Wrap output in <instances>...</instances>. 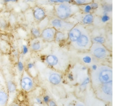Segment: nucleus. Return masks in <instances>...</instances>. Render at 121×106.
I'll return each mask as SVG.
<instances>
[{"instance_id": "nucleus-1", "label": "nucleus", "mask_w": 121, "mask_h": 106, "mask_svg": "<svg viewBox=\"0 0 121 106\" xmlns=\"http://www.w3.org/2000/svg\"><path fill=\"white\" fill-rule=\"evenodd\" d=\"M90 82L93 89L102 84L112 82V68L107 65L98 66L95 70L91 71Z\"/></svg>"}, {"instance_id": "nucleus-2", "label": "nucleus", "mask_w": 121, "mask_h": 106, "mask_svg": "<svg viewBox=\"0 0 121 106\" xmlns=\"http://www.w3.org/2000/svg\"><path fill=\"white\" fill-rule=\"evenodd\" d=\"M112 82L100 85L94 90L95 96L106 103H112Z\"/></svg>"}, {"instance_id": "nucleus-3", "label": "nucleus", "mask_w": 121, "mask_h": 106, "mask_svg": "<svg viewBox=\"0 0 121 106\" xmlns=\"http://www.w3.org/2000/svg\"><path fill=\"white\" fill-rule=\"evenodd\" d=\"M92 39L88 31L85 29L82 35L76 41L72 44L76 50L79 51H88L92 44Z\"/></svg>"}, {"instance_id": "nucleus-4", "label": "nucleus", "mask_w": 121, "mask_h": 106, "mask_svg": "<svg viewBox=\"0 0 121 106\" xmlns=\"http://www.w3.org/2000/svg\"><path fill=\"white\" fill-rule=\"evenodd\" d=\"M20 84L23 91L29 93L35 88V81L32 77L26 70H24L22 73Z\"/></svg>"}, {"instance_id": "nucleus-5", "label": "nucleus", "mask_w": 121, "mask_h": 106, "mask_svg": "<svg viewBox=\"0 0 121 106\" xmlns=\"http://www.w3.org/2000/svg\"><path fill=\"white\" fill-rule=\"evenodd\" d=\"M89 51L91 55L98 60L106 59L110 55L108 50L101 43H92Z\"/></svg>"}, {"instance_id": "nucleus-6", "label": "nucleus", "mask_w": 121, "mask_h": 106, "mask_svg": "<svg viewBox=\"0 0 121 106\" xmlns=\"http://www.w3.org/2000/svg\"><path fill=\"white\" fill-rule=\"evenodd\" d=\"M45 62L48 66L58 70H61L65 67L66 63L64 62V58L61 56L59 57L56 54H51L47 55L45 58Z\"/></svg>"}, {"instance_id": "nucleus-7", "label": "nucleus", "mask_w": 121, "mask_h": 106, "mask_svg": "<svg viewBox=\"0 0 121 106\" xmlns=\"http://www.w3.org/2000/svg\"><path fill=\"white\" fill-rule=\"evenodd\" d=\"M55 11L58 18L63 20L70 17L75 12L73 7L64 3L56 6Z\"/></svg>"}, {"instance_id": "nucleus-8", "label": "nucleus", "mask_w": 121, "mask_h": 106, "mask_svg": "<svg viewBox=\"0 0 121 106\" xmlns=\"http://www.w3.org/2000/svg\"><path fill=\"white\" fill-rule=\"evenodd\" d=\"M51 25L57 31L62 32L69 31L74 26L72 23L66 22L64 20L59 18L52 19L51 21Z\"/></svg>"}, {"instance_id": "nucleus-9", "label": "nucleus", "mask_w": 121, "mask_h": 106, "mask_svg": "<svg viewBox=\"0 0 121 106\" xmlns=\"http://www.w3.org/2000/svg\"><path fill=\"white\" fill-rule=\"evenodd\" d=\"M85 29L81 25L74 26L68 32V38L71 43H74L82 35L83 30Z\"/></svg>"}, {"instance_id": "nucleus-10", "label": "nucleus", "mask_w": 121, "mask_h": 106, "mask_svg": "<svg viewBox=\"0 0 121 106\" xmlns=\"http://www.w3.org/2000/svg\"><path fill=\"white\" fill-rule=\"evenodd\" d=\"M47 80L53 85H58L62 82V76L60 73L55 71H48L45 74Z\"/></svg>"}, {"instance_id": "nucleus-11", "label": "nucleus", "mask_w": 121, "mask_h": 106, "mask_svg": "<svg viewBox=\"0 0 121 106\" xmlns=\"http://www.w3.org/2000/svg\"><path fill=\"white\" fill-rule=\"evenodd\" d=\"M57 30L53 27L44 28L41 32V37L45 41L48 42H53L55 40Z\"/></svg>"}, {"instance_id": "nucleus-12", "label": "nucleus", "mask_w": 121, "mask_h": 106, "mask_svg": "<svg viewBox=\"0 0 121 106\" xmlns=\"http://www.w3.org/2000/svg\"><path fill=\"white\" fill-rule=\"evenodd\" d=\"M9 101V96L7 87L0 89V106H7Z\"/></svg>"}, {"instance_id": "nucleus-13", "label": "nucleus", "mask_w": 121, "mask_h": 106, "mask_svg": "<svg viewBox=\"0 0 121 106\" xmlns=\"http://www.w3.org/2000/svg\"><path fill=\"white\" fill-rule=\"evenodd\" d=\"M33 15L35 19L40 22L46 17L45 11L40 7H36L33 11Z\"/></svg>"}, {"instance_id": "nucleus-14", "label": "nucleus", "mask_w": 121, "mask_h": 106, "mask_svg": "<svg viewBox=\"0 0 121 106\" xmlns=\"http://www.w3.org/2000/svg\"><path fill=\"white\" fill-rule=\"evenodd\" d=\"M11 47L7 40L0 39V52L4 54H8L10 53Z\"/></svg>"}, {"instance_id": "nucleus-15", "label": "nucleus", "mask_w": 121, "mask_h": 106, "mask_svg": "<svg viewBox=\"0 0 121 106\" xmlns=\"http://www.w3.org/2000/svg\"><path fill=\"white\" fill-rule=\"evenodd\" d=\"M42 43L38 38H35L31 41L30 43L31 49L34 52H38L41 50Z\"/></svg>"}, {"instance_id": "nucleus-16", "label": "nucleus", "mask_w": 121, "mask_h": 106, "mask_svg": "<svg viewBox=\"0 0 121 106\" xmlns=\"http://www.w3.org/2000/svg\"><path fill=\"white\" fill-rule=\"evenodd\" d=\"M67 38L68 37H66V34L64 33V32L57 31L54 40H55L57 42L60 43L63 41L64 39H65Z\"/></svg>"}, {"instance_id": "nucleus-17", "label": "nucleus", "mask_w": 121, "mask_h": 106, "mask_svg": "<svg viewBox=\"0 0 121 106\" xmlns=\"http://www.w3.org/2000/svg\"><path fill=\"white\" fill-rule=\"evenodd\" d=\"M94 21L93 15L91 14H87L84 16L82 19V23L85 25L91 24Z\"/></svg>"}, {"instance_id": "nucleus-18", "label": "nucleus", "mask_w": 121, "mask_h": 106, "mask_svg": "<svg viewBox=\"0 0 121 106\" xmlns=\"http://www.w3.org/2000/svg\"><path fill=\"white\" fill-rule=\"evenodd\" d=\"M92 43H99L103 44L105 42V39H104L103 36H98L94 38L93 39H91Z\"/></svg>"}, {"instance_id": "nucleus-19", "label": "nucleus", "mask_w": 121, "mask_h": 106, "mask_svg": "<svg viewBox=\"0 0 121 106\" xmlns=\"http://www.w3.org/2000/svg\"><path fill=\"white\" fill-rule=\"evenodd\" d=\"M31 34L35 38H39L41 36V32L37 28H33L31 30Z\"/></svg>"}, {"instance_id": "nucleus-20", "label": "nucleus", "mask_w": 121, "mask_h": 106, "mask_svg": "<svg viewBox=\"0 0 121 106\" xmlns=\"http://www.w3.org/2000/svg\"><path fill=\"white\" fill-rule=\"evenodd\" d=\"M5 87H6L5 76L3 75L2 72H0V89Z\"/></svg>"}, {"instance_id": "nucleus-21", "label": "nucleus", "mask_w": 121, "mask_h": 106, "mask_svg": "<svg viewBox=\"0 0 121 106\" xmlns=\"http://www.w3.org/2000/svg\"><path fill=\"white\" fill-rule=\"evenodd\" d=\"M68 106H86L83 103L80 101H76L73 103H70L68 105Z\"/></svg>"}, {"instance_id": "nucleus-22", "label": "nucleus", "mask_w": 121, "mask_h": 106, "mask_svg": "<svg viewBox=\"0 0 121 106\" xmlns=\"http://www.w3.org/2000/svg\"><path fill=\"white\" fill-rule=\"evenodd\" d=\"M83 61L86 64H91V58L89 56H85L83 57Z\"/></svg>"}, {"instance_id": "nucleus-23", "label": "nucleus", "mask_w": 121, "mask_h": 106, "mask_svg": "<svg viewBox=\"0 0 121 106\" xmlns=\"http://www.w3.org/2000/svg\"><path fill=\"white\" fill-rule=\"evenodd\" d=\"M17 67L18 69L20 72H21L22 73L23 71L24 70V65L21 61H19L18 64H17Z\"/></svg>"}, {"instance_id": "nucleus-24", "label": "nucleus", "mask_w": 121, "mask_h": 106, "mask_svg": "<svg viewBox=\"0 0 121 106\" xmlns=\"http://www.w3.org/2000/svg\"><path fill=\"white\" fill-rule=\"evenodd\" d=\"M42 100L43 101V103L47 105L49 101L51 100L50 96L48 95H45L43 96Z\"/></svg>"}, {"instance_id": "nucleus-25", "label": "nucleus", "mask_w": 121, "mask_h": 106, "mask_svg": "<svg viewBox=\"0 0 121 106\" xmlns=\"http://www.w3.org/2000/svg\"><path fill=\"white\" fill-rule=\"evenodd\" d=\"M47 105L48 106H57V105L55 102V101L52 99L49 101Z\"/></svg>"}, {"instance_id": "nucleus-26", "label": "nucleus", "mask_w": 121, "mask_h": 106, "mask_svg": "<svg viewBox=\"0 0 121 106\" xmlns=\"http://www.w3.org/2000/svg\"><path fill=\"white\" fill-rule=\"evenodd\" d=\"M35 101L36 102V103H37L39 105H41L43 103L42 99L40 98V97H38V96L36 97L35 98Z\"/></svg>"}, {"instance_id": "nucleus-27", "label": "nucleus", "mask_w": 121, "mask_h": 106, "mask_svg": "<svg viewBox=\"0 0 121 106\" xmlns=\"http://www.w3.org/2000/svg\"><path fill=\"white\" fill-rule=\"evenodd\" d=\"M92 9V8L91 7V6L89 5H86L84 8V11L86 12V13H90V11H91V10Z\"/></svg>"}, {"instance_id": "nucleus-28", "label": "nucleus", "mask_w": 121, "mask_h": 106, "mask_svg": "<svg viewBox=\"0 0 121 106\" xmlns=\"http://www.w3.org/2000/svg\"><path fill=\"white\" fill-rule=\"evenodd\" d=\"M74 1L78 5H83L87 2V0H74Z\"/></svg>"}, {"instance_id": "nucleus-29", "label": "nucleus", "mask_w": 121, "mask_h": 106, "mask_svg": "<svg viewBox=\"0 0 121 106\" xmlns=\"http://www.w3.org/2000/svg\"><path fill=\"white\" fill-rule=\"evenodd\" d=\"M28 52V48L27 46L23 45L22 47V52L23 55H26Z\"/></svg>"}, {"instance_id": "nucleus-30", "label": "nucleus", "mask_w": 121, "mask_h": 106, "mask_svg": "<svg viewBox=\"0 0 121 106\" xmlns=\"http://www.w3.org/2000/svg\"><path fill=\"white\" fill-rule=\"evenodd\" d=\"M108 20H109V17H108V16L107 15H104L103 17L102 18V21L103 22H105L108 21Z\"/></svg>"}, {"instance_id": "nucleus-31", "label": "nucleus", "mask_w": 121, "mask_h": 106, "mask_svg": "<svg viewBox=\"0 0 121 106\" xmlns=\"http://www.w3.org/2000/svg\"><path fill=\"white\" fill-rule=\"evenodd\" d=\"M92 9H96L98 7V4L96 3H92L91 5Z\"/></svg>"}, {"instance_id": "nucleus-32", "label": "nucleus", "mask_w": 121, "mask_h": 106, "mask_svg": "<svg viewBox=\"0 0 121 106\" xmlns=\"http://www.w3.org/2000/svg\"><path fill=\"white\" fill-rule=\"evenodd\" d=\"M9 106H21V105L19 103L13 102V103H12Z\"/></svg>"}, {"instance_id": "nucleus-33", "label": "nucleus", "mask_w": 121, "mask_h": 106, "mask_svg": "<svg viewBox=\"0 0 121 106\" xmlns=\"http://www.w3.org/2000/svg\"><path fill=\"white\" fill-rule=\"evenodd\" d=\"M60 0H50V1L52 3H60Z\"/></svg>"}, {"instance_id": "nucleus-34", "label": "nucleus", "mask_w": 121, "mask_h": 106, "mask_svg": "<svg viewBox=\"0 0 121 106\" xmlns=\"http://www.w3.org/2000/svg\"><path fill=\"white\" fill-rule=\"evenodd\" d=\"M4 2L5 3H8V2H11V0H4Z\"/></svg>"}, {"instance_id": "nucleus-35", "label": "nucleus", "mask_w": 121, "mask_h": 106, "mask_svg": "<svg viewBox=\"0 0 121 106\" xmlns=\"http://www.w3.org/2000/svg\"><path fill=\"white\" fill-rule=\"evenodd\" d=\"M18 0H11V2H17Z\"/></svg>"}, {"instance_id": "nucleus-36", "label": "nucleus", "mask_w": 121, "mask_h": 106, "mask_svg": "<svg viewBox=\"0 0 121 106\" xmlns=\"http://www.w3.org/2000/svg\"><path fill=\"white\" fill-rule=\"evenodd\" d=\"M1 21H0V26H1Z\"/></svg>"}, {"instance_id": "nucleus-37", "label": "nucleus", "mask_w": 121, "mask_h": 106, "mask_svg": "<svg viewBox=\"0 0 121 106\" xmlns=\"http://www.w3.org/2000/svg\"><path fill=\"white\" fill-rule=\"evenodd\" d=\"M0 72H1V68H0Z\"/></svg>"}]
</instances>
